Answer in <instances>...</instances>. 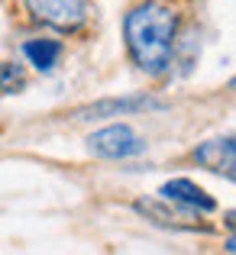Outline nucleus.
<instances>
[{
    "mask_svg": "<svg viewBox=\"0 0 236 255\" xmlns=\"http://www.w3.org/2000/svg\"><path fill=\"white\" fill-rule=\"evenodd\" d=\"M168 100H159L152 94H136V97H107L97 104H87L75 113V120H107V117H130V113L146 110H165Z\"/></svg>",
    "mask_w": 236,
    "mask_h": 255,
    "instance_id": "nucleus-4",
    "label": "nucleus"
},
{
    "mask_svg": "<svg viewBox=\"0 0 236 255\" xmlns=\"http://www.w3.org/2000/svg\"><path fill=\"white\" fill-rule=\"evenodd\" d=\"M23 55L36 71H52L62 58V42L58 39H29V42H23Z\"/></svg>",
    "mask_w": 236,
    "mask_h": 255,
    "instance_id": "nucleus-7",
    "label": "nucleus"
},
{
    "mask_svg": "<svg viewBox=\"0 0 236 255\" xmlns=\"http://www.w3.org/2000/svg\"><path fill=\"white\" fill-rule=\"evenodd\" d=\"M23 87H26V75H23L19 65H13V62L0 65V91L3 94H19Z\"/></svg>",
    "mask_w": 236,
    "mask_h": 255,
    "instance_id": "nucleus-8",
    "label": "nucleus"
},
{
    "mask_svg": "<svg viewBox=\"0 0 236 255\" xmlns=\"http://www.w3.org/2000/svg\"><path fill=\"white\" fill-rule=\"evenodd\" d=\"M123 39L139 71L165 75L178 45V10L165 0H143L123 16Z\"/></svg>",
    "mask_w": 236,
    "mask_h": 255,
    "instance_id": "nucleus-1",
    "label": "nucleus"
},
{
    "mask_svg": "<svg viewBox=\"0 0 236 255\" xmlns=\"http://www.w3.org/2000/svg\"><path fill=\"white\" fill-rule=\"evenodd\" d=\"M87 149L97 158H133V155L146 152V142L136 136L133 126L113 123V126H104V129L91 132L87 136Z\"/></svg>",
    "mask_w": 236,
    "mask_h": 255,
    "instance_id": "nucleus-3",
    "label": "nucleus"
},
{
    "mask_svg": "<svg viewBox=\"0 0 236 255\" xmlns=\"http://www.w3.org/2000/svg\"><path fill=\"white\" fill-rule=\"evenodd\" d=\"M191 158L201 165V168L214 171V174H224L236 184V136L230 139H207L201 142L198 149L191 152Z\"/></svg>",
    "mask_w": 236,
    "mask_h": 255,
    "instance_id": "nucleus-5",
    "label": "nucleus"
},
{
    "mask_svg": "<svg viewBox=\"0 0 236 255\" xmlns=\"http://www.w3.org/2000/svg\"><path fill=\"white\" fill-rule=\"evenodd\" d=\"M224 249H227V252H233V255H236V233H233V236H230V239H227V246H224Z\"/></svg>",
    "mask_w": 236,
    "mask_h": 255,
    "instance_id": "nucleus-9",
    "label": "nucleus"
},
{
    "mask_svg": "<svg viewBox=\"0 0 236 255\" xmlns=\"http://www.w3.org/2000/svg\"><path fill=\"white\" fill-rule=\"evenodd\" d=\"M227 91H236V78H230V84H227Z\"/></svg>",
    "mask_w": 236,
    "mask_h": 255,
    "instance_id": "nucleus-11",
    "label": "nucleus"
},
{
    "mask_svg": "<svg viewBox=\"0 0 236 255\" xmlns=\"http://www.w3.org/2000/svg\"><path fill=\"white\" fill-rule=\"evenodd\" d=\"M227 226H230V230H236V210L227 213Z\"/></svg>",
    "mask_w": 236,
    "mask_h": 255,
    "instance_id": "nucleus-10",
    "label": "nucleus"
},
{
    "mask_svg": "<svg viewBox=\"0 0 236 255\" xmlns=\"http://www.w3.org/2000/svg\"><path fill=\"white\" fill-rule=\"evenodd\" d=\"M23 3L36 23L49 26L55 32H78L91 16L87 0H23Z\"/></svg>",
    "mask_w": 236,
    "mask_h": 255,
    "instance_id": "nucleus-2",
    "label": "nucleus"
},
{
    "mask_svg": "<svg viewBox=\"0 0 236 255\" xmlns=\"http://www.w3.org/2000/svg\"><path fill=\"white\" fill-rule=\"evenodd\" d=\"M159 194L165 200H172L175 207H188V210H194V213H214V210H217V200H214L204 187L194 184L191 178H172V181H165V184L159 187Z\"/></svg>",
    "mask_w": 236,
    "mask_h": 255,
    "instance_id": "nucleus-6",
    "label": "nucleus"
}]
</instances>
